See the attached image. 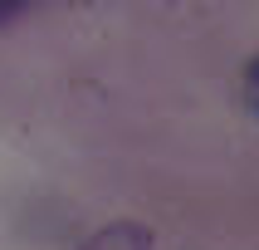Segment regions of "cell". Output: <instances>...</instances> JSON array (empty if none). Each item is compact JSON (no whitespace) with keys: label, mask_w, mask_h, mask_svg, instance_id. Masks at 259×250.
<instances>
[{"label":"cell","mask_w":259,"mask_h":250,"mask_svg":"<svg viewBox=\"0 0 259 250\" xmlns=\"http://www.w3.org/2000/svg\"><path fill=\"white\" fill-rule=\"evenodd\" d=\"M152 245H157V235L147 231L142 221H108L78 250H152Z\"/></svg>","instance_id":"cell-1"},{"label":"cell","mask_w":259,"mask_h":250,"mask_svg":"<svg viewBox=\"0 0 259 250\" xmlns=\"http://www.w3.org/2000/svg\"><path fill=\"white\" fill-rule=\"evenodd\" d=\"M245 98H249V113L259 118V54L245 64Z\"/></svg>","instance_id":"cell-2"},{"label":"cell","mask_w":259,"mask_h":250,"mask_svg":"<svg viewBox=\"0 0 259 250\" xmlns=\"http://www.w3.org/2000/svg\"><path fill=\"white\" fill-rule=\"evenodd\" d=\"M25 10H29L25 0H0V29H5V25H15V20H20Z\"/></svg>","instance_id":"cell-3"}]
</instances>
